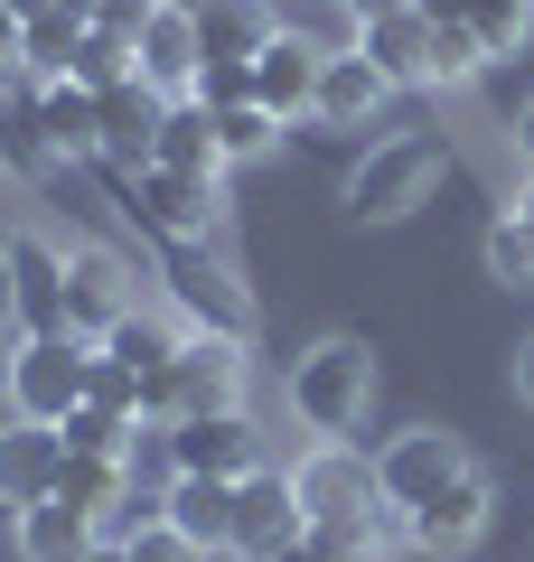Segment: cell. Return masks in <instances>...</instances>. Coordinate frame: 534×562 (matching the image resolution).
I'll return each mask as SVG.
<instances>
[{
    "label": "cell",
    "instance_id": "cell-6",
    "mask_svg": "<svg viewBox=\"0 0 534 562\" xmlns=\"http://www.w3.org/2000/svg\"><path fill=\"white\" fill-rule=\"evenodd\" d=\"M159 281H169V310L188 328L254 347V291L235 281V262H216V244H159Z\"/></svg>",
    "mask_w": 534,
    "mask_h": 562
},
{
    "label": "cell",
    "instance_id": "cell-28",
    "mask_svg": "<svg viewBox=\"0 0 534 562\" xmlns=\"http://www.w3.org/2000/svg\"><path fill=\"white\" fill-rule=\"evenodd\" d=\"M159 169H198V179H225V150H216V113L207 103H169V122H159Z\"/></svg>",
    "mask_w": 534,
    "mask_h": 562
},
{
    "label": "cell",
    "instance_id": "cell-38",
    "mask_svg": "<svg viewBox=\"0 0 534 562\" xmlns=\"http://www.w3.org/2000/svg\"><path fill=\"white\" fill-rule=\"evenodd\" d=\"M515 403H525V413H534V338L515 347Z\"/></svg>",
    "mask_w": 534,
    "mask_h": 562
},
{
    "label": "cell",
    "instance_id": "cell-44",
    "mask_svg": "<svg viewBox=\"0 0 534 562\" xmlns=\"http://www.w3.org/2000/svg\"><path fill=\"white\" fill-rule=\"evenodd\" d=\"M10 10H20V20H29V10H47V0H10Z\"/></svg>",
    "mask_w": 534,
    "mask_h": 562
},
{
    "label": "cell",
    "instance_id": "cell-23",
    "mask_svg": "<svg viewBox=\"0 0 534 562\" xmlns=\"http://www.w3.org/2000/svg\"><path fill=\"white\" fill-rule=\"evenodd\" d=\"M169 525L207 562H235V479H169Z\"/></svg>",
    "mask_w": 534,
    "mask_h": 562
},
{
    "label": "cell",
    "instance_id": "cell-27",
    "mask_svg": "<svg viewBox=\"0 0 534 562\" xmlns=\"http://www.w3.org/2000/svg\"><path fill=\"white\" fill-rule=\"evenodd\" d=\"M198 29H207V57H263L281 38L272 0H198Z\"/></svg>",
    "mask_w": 534,
    "mask_h": 562
},
{
    "label": "cell",
    "instance_id": "cell-18",
    "mask_svg": "<svg viewBox=\"0 0 534 562\" xmlns=\"http://www.w3.org/2000/svg\"><path fill=\"white\" fill-rule=\"evenodd\" d=\"M0 169L29 179V188H47L66 169L57 140H47V113H38V76H10V85H0Z\"/></svg>",
    "mask_w": 534,
    "mask_h": 562
},
{
    "label": "cell",
    "instance_id": "cell-42",
    "mask_svg": "<svg viewBox=\"0 0 534 562\" xmlns=\"http://www.w3.org/2000/svg\"><path fill=\"white\" fill-rule=\"evenodd\" d=\"M10 366H20V338H0V413H10Z\"/></svg>",
    "mask_w": 534,
    "mask_h": 562
},
{
    "label": "cell",
    "instance_id": "cell-39",
    "mask_svg": "<svg viewBox=\"0 0 534 562\" xmlns=\"http://www.w3.org/2000/svg\"><path fill=\"white\" fill-rule=\"evenodd\" d=\"M272 562H337V553H329V543H319V535H300V543H281Z\"/></svg>",
    "mask_w": 534,
    "mask_h": 562
},
{
    "label": "cell",
    "instance_id": "cell-16",
    "mask_svg": "<svg viewBox=\"0 0 534 562\" xmlns=\"http://www.w3.org/2000/svg\"><path fill=\"white\" fill-rule=\"evenodd\" d=\"M10 272H20V338H66V244L57 235H10Z\"/></svg>",
    "mask_w": 534,
    "mask_h": 562
},
{
    "label": "cell",
    "instance_id": "cell-34",
    "mask_svg": "<svg viewBox=\"0 0 534 562\" xmlns=\"http://www.w3.org/2000/svg\"><path fill=\"white\" fill-rule=\"evenodd\" d=\"M188 103H207V113L254 103V57H207V76H198V94H188Z\"/></svg>",
    "mask_w": 534,
    "mask_h": 562
},
{
    "label": "cell",
    "instance_id": "cell-4",
    "mask_svg": "<svg viewBox=\"0 0 534 562\" xmlns=\"http://www.w3.org/2000/svg\"><path fill=\"white\" fill-rule=\"evenodd\" d=\"M244 338H216V328H188L178 357L141 384V422H188V413H244Z\"/></svg>",
    "mask_w": 534,
    "mask_h": 562
},
{
    "label": "cell",
    "instance_id": "cell-35",
    "mask_svg": "<svg viewBox=\"0 0 534 562\" xmlns=\"http://www.w3.org/2000/svg\"><path fill=\"white\" fill-rule=\"evenodd\" d=\"M122 553H132V562H207V553H198V543H188V535H178L169 516H151V525H141V535H122Z\"/></svg>",
    "mask_w": 534,
    "mask_h": 562
},
{
    "label": "cell",
    "instance_id": "cell-2",
    "mask_svg": "<svg viewBox=\"0 0 534 562\" xmlns=\"http://www.w3.org/2000/svg\"><path fill=\"white\" fill-rule=\"evenodd\" d=\"M281 394H291V422L310 431V441H347L356 422H366V403H376V347L366 338H310L291 357V375H281Z\"/></svg>",
    "mask_w": 534,
    "mask_h": 562
},
{
    "label": "cell",
    "instance_id": "cell-8",
    "mask_svg": "<svg viewBox=\"0 0 534 562\" xmlns=\"http://www.w3.org/2000/svg\"><path fill=\"white\" fill-rule=\"evenodd\" d=\"M94 394V338H20V366H10V413L20 422H57L66 431V413Z\"/></svg>",
    "mask_w": 534,
    "mask_h": 562
},
{
    "label": "cell",
    "instance_id": "cell-19",
    "mask_svg": "<svg viewBox=\"0 0 534 562\" xmlns=\"http://www.w3.org/2000/svg\"><path fill=\"white\" fill-rule=\"evenodd\" d=\"M319 66H329V57H319V47H300V38H272V47L254 57V103L281 122V132L319 113Z\"/></svg>",
    "mask_w": 534,
    "mask_h": 562
},
{
    "label": "cell",
    "instance_id": "cell-26",
    "mask_svg": "<svg viewBox=\"0 0 534 562\" xmlns=\"http://www.w3.org/2000/svg\"><path fill=\"white\" fill-rule=\"evenodd\" d=\"M178 338H188V319H178V310H132V319H113V328H103V357H113V366H132V375L151 384L159 366L178 357Z\"/></svg>",
    "mask_w": 534,
    "mask_h": 562
},
{
    "label": "cell",
    "instance_id": "cell-5",
    "mask_svg": "<svg viewBox=\"0 0 534 562\" xmlns=\"http://www.w3.org/2000/svg\"><path fill=\"white\" fill-rule=\"evenodd\" d=\"M366 57H376L394 85H432V94H459V85H469L478 66H488L469 38H459V29H432V20L413 10V0L366 20Z\"/></svg>",
    "mask_w": 534,
    "mask_h": 562
},
{
    "label": "cell",
    "instance_id": "cell-31",
    "mask_svg": "<svg viewBox=\"0 0 534 562\" xmlns=\"http://www.w3.org/2000/svg\"><path fill=\"white\" fill-rule=\"evenodd\" d=\"M132 441H141V422H132V413H113V403H76V413H66V450L132 460Z\"/></svg>",
    "mask_w": 534,
    "mask_h": 562
},
{
    "label": "cell",
    "instance_id": "cell-22",
    "mask_svg": "<svg viewBox=\"0 0 534 562\" xmlns=\"http://www.w3.org/2000/svg\"><path fill=\"white\" fill-rule=\"evenodd\" d=\"M85 29H94V0H47V10H29V20H20V76L57 85L66 66H76Z\"/></svg>",
    "mask_w": 534,
    "mask_h": 562
},
{
    "label": "cell",
    "instance_id": "cell-30",
    "mask_svg": "<svg viewBox=\"0 0 534 562\" xmlns=\"http://www.w3.org/2000/svg\"><path fill=\"white\" fill-rule=\"evenodd\" d=\"M459 38H469L478 57H515V47L534 38V0H469Z\"/></svg>",
    "mask_w": 534,
    "mask_h": 562
},
{
    "label": "cell",
    "instance_id": "cell-32",
    "mask_svg": "<svg viewBox=\"0 0 534 562\" xmlns=\"http://www.w3.org/2000/svg\"><path fill=\"white\" fill-rule=\"evenodd\" d=\"M272 140H281V122L263 113V103H225V113H216V150H225V169L272 160Z\"/></svg>",
    "mask_w": 534,
    "mask_h": 562
},
{
    "label": "cell",
    "instance_id": "cell-25",
    "mask_svg": "<svg viewBox=\"0 0 534 562\" xmlns=\"http://www.w3.org/2000/svg\"><path fill=\"white\" fill-rule=\"evenodd\" d=\"M272 20H281V38L319 47V57H356L366 47V10L356 0H272Z\"/></svg>",
    "mask_w": 534,
    "mask_h": 562
},
{
    "label": "cell",
    "instance_id": "cell-20",
    "mask_svg": "<svg viewBox=\"0 0 534 562\" xmlns=\"http://www.w3.org/2000/svg\"><path fill=\"white\" fill-rule=\"evenodd\" d=\"M159 122H169V94H159L151 76H122L113 94H103V160L113 169H141L159 150Z\"/></svg>",
    "mask_w": 534,
    "mask_h": 562
},
{
    "label": "cell",
    "instance_id": "cell-41",
    "mask_svg": "<svg viewBox=\"0 0 534 562\" xmlns=\"http://www.w3.org/2000/svg\"><path fill=\"white\" fill-rule=\"evenodd\" d=\"M515 160L534 169V103H525V113H515Z\"/></svg>",
    "mask_w": 534,
    "mask_h": 562
},
{
    "label": "cell",
    "instance_id": "cell-13",
    "mask_svg": "<svg viewBox=\"0 0 534 562\" xmlns=\"http://www.w3.org/2000/svg\"><path fill=\"white\" fill-rule=\"evenodd\" d=\"M300 535H310V516H300V497H291V469L263 460L254 479H235V562H272L281 543H300Z\"/></svg>",
    "mask_w": 534,
    "mask_h": 562
},
{
    "label": "cell",
    "instance_id": "cell-3",
    "mask_svg": "<svg viewBox=\"0 0 534 562\" xmlns=\"http://www.w3.org/2000/svg\"><path fill=\"white\" fill-rule=\"evenodd\" d=\"M441 169H450V150H441L432 132H385V140H366L356 169L337 179V206H347L356 225H403L441 188Z\"/></svg>",
    "mask_w": 534,
    "mask_h": 562
},
{
    "label": "cell",
    "instance_id": "cell-36",
    "mask_svg": "<svg viewBox=\"0 0 534 562\" xmlns=\"http://www.w3.org/2000/svg\"><path fill=\"white\" fill-rule=\"evenodd\" d=\"M0 338H20V272H10V235H0Z\"/></svg>",
    "mask_w": 534,
    "mask_h": 562
},
{
    "label": "cell",
    "instance_id": "cell-7",
    "mask_svg": "<svg viewBox=\"0 0 534 562\" xmlns=\"http://www.w3.org/2000/svg\"><path fill=\"white\" fill-rule=\"evenodd\" d=\"M469 441H459L450 422H413V431H394V441L376 450V497L394 506V516H413V506H432L450 479H469Z\"/></svg>",
    "mask_w": 534,
    "mask_h": 562
},
{
    "label": "cell",
    "instance_id": "cell-15",
    "mask_svg": "<svg viewBox=\"0 0 534 562\" xmlns=\"http://www.w3.org/2000/svg\"><path fill=\"white\" fill-rule=\"evenodd\" d=\"M488 525H497V487H488V469H469V479H450L432 506L403 516V543H413V553H469Z\"/></svg>",
    "mask_w": 534,
    "mask_h": 562
},
{
    "label": "cell",
    "instance_id": "cell-17",
    "mask_svg": "<svg viewBox=\"0 0 534 562\" xmlns=\"http://www.w3.org/2000/svg\"><path fill=\"white\" fill-rule=\"evenodd\" d=\"M394 94H403V85L356 47V57H329V66H319V113H310V122H329V132H366V122H385V103H394Z\"/></svg>",
    "mask_w": 534,
    "mask_h": 562
},
{
    "label": "cell",
    "instance_id": "cell-12",
    "mask_svg": "<svg viewBox=\"0 0 534 562\" xmlns=\"http://www.w3.org/2000/svg\"><path fill=\"white\" fill-rule=\"evenodd\" d=\"M169 460H178V479H254L263 431H254V413H188V422H169Z\"/></svg>",
    "mask_w": 534,
    "mask_h": 562
},
{
    "label": "cell",
    "instance_id": "cell-29",
    "mask_svg": "<svg viewBox=\"0 0 534 562\" xmlns=\"http://www.w3.org/2000/svg\"><path fill=\"white\" fill-rule=\"evenodd\" d=\"M132 487H141V479H132V460H94V450H66V479H57V497H66V506H85L94 525L113 516V506L132 497Z\"/></svg>",
    "mask_w": 534,
    "mask_h": 562
},
{
    "label": "cell",
    "instance_id": "cell-37",
    "mask_svg": "<svg viewBox=\"0 0 534 562\" xmlns=\"http://www.w3.org/2000/svg\"><path fill=\"white\" fill-rule=\"evenodd\" d=\"M20 76V10H10V0H0V85Z\"/></svg>",
    "mask_w": 534,
    "mask_h": 562
},
{
    "label": "cell",
    "instance_id": "cell-24",
    "mask_svg": "<svg viewBox=\"0 0 534 562\" xmlns=\"http://www.w3.org/2000/svg\"><path fill=\"white\" fill-rule=\"evenodd\" d=\"M94 543H103V525L85 506H66V497L20 506V562H85Z\"/></svg>",
    "mask_w": 534,
    "mask_h": 562
},
{
    "label": "cell",
    "instance_id": "cell-10",
    "mask_svg": "<svg viewBox=\"0 0 534 562\" xmlns=\"http://www.w3.org/2000/svg\"><path fill=\"white\" fill-rule=\"evenodd\" d=\"M132 57H141V76H151L169 103H188V94H198V76H207V29H198V0H151V20H141Z\"/></svg>",
    "mask_w": 534,
    "mask_h": 562
},
{
    "label": "cell",
    "instance_id": "cell-21",
    "mask_svg": "<svg viewBox=\"0 0 534 562\" xmlns=\"http://www.w3.org/2000/svg\"><path fill=\"white\" fill-rule=\"evenodd\" d=\"M38 113H47V140H57V160L66 169H103V94L76 76L38 85Z\"/></svg>",
    "mask_w": 534,
    "mask_h": 562
},
{
    "label": "cell",
    "instance_id": "cell-33",
    "mask_svg": "<svg viewBox=\"0 0 534 562\" xmlns=\"http://www.w3.org/2000/svg\"><path fill=\"white\" fill-rule=\"evenodd\" d=\"M488 272L525 291V281H534V225H515V216H497V225H488Z\"/></svg>",
    "mask_w": 534,
    "mask_h": 562
},
{
    "label": "cell",
    "instance_id": "cell-14",
    "mask_svg": "<svg viewBox=\"0 0 534 562\" xmlns=\"http://www.w3.org/2000/svg\"><path fill=\"white\" fill-rule=\"evenodd\" d=\"M57 479H66V431H57V422L0 413V506L20 516V506L57 497Z\"/></svg>",
    "mask_w": 534,
    "mask_h": 562
},
{
    "label": "cell",
    "instance_id": "cell-43",
    "mask_svg": "<svg viewBox=\"0 0 534 562\" xmlns=\"http://www.w3.org/2000/svg\"><path fill=\"white\" fill-rule=\"evenodd\" d=\"M85 562H132V553H122V543H94V553H85Z\"/></svg>",
    "mask_w": 534,
    "mask_h": 562
},
{
    "label": "cell",
    "instance_id": "cell-1",
    "mask_svg": "<svg viewBox=\"0 0 534 562\" xmlns=\"http://www.w3.org/2000/svg\"><path fill=\"white\" fill-rule=\"evenodd\" d=\"M94 179L122 198V216H132L151 244H216V235H225V216H235L225 179H198V169H159V160L113 169V160H103Z\"/></svg>",
    "mask_w": 534,
    "mask_h": 562
},
{
    "label": "cell",
    "instance_id": "cell-11",
    "mask_svg": "<svg viewBox=\"0 0 534 562\" xmlns=\"http://www.w3.org/2000/svg\"><path fill=\"white\" fill-rule=\"evenodd\" d=\"M66 272H76V291H66V328L103 347V328L141 310V272L113 254V244H66Z\"/></svg>",
    "mask_w": 534,
    "mask_h": 562
},
{
    "label": "cell",
    "instance_id": "cell-9",
    "mask_svg": "<svg viewBox=\"0 0 534 562\" xmlns=\"http://www.w3.org/2000/svg\"><path fill=\"white\" fill-rule=\"evenodd\" d=\"M291 497H300V516L310 525H347V516H376V460L356 441H310L291 460Z\"/></svg>",
    "mask_w": 534,
    "mask_h": 562
},
{
    "label": "cell",
    "instance_id": "cell-40",
    "mask_svg": "<svg viewBox=\"0 0 534 562\" xmlns=\"http://www.w3.org/2000/svg\"><path fill=\"white\" fill-rule=\"evenodd\" d=\"M507 216H515V225H534V169H525V179H515V198H507Z\"/></svg>",
    "mask_w": 534,
    "mask_h": 562
}]
</instances>
